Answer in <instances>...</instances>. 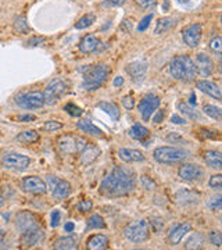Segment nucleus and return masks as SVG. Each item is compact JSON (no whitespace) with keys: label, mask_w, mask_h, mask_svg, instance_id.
I'll list each match as a JSON object with an SVG mask.
<instances>
[{"label":"nucleus","mask_w":222,"mask_h":250,"mask_svg":"<svg viewBox=\"0 0 222 250\" xmlns=\"http://www.w3.org/2000/svg\"><path fill=\"white\" fill-rule=\"evenodd\" d=\"M210 49H211V52H214L215 54H221L222 39L220 38V36H215L213 41L210 42Z\"/></svg>","instance_id":"41"},{"label":"nucleus","mask_w":222,"mask_h":250,"mask_svg":"<svg viewBox=\"0 0 222 250\" xmlns=\"http://www.w3.org/2000/svg\"><path fill=\"white\" fill-rule=\"evenodd\" d=\"M99 39L96 35H86L82 38L80 42V50L82 53H92L95 50H98Z\"/></svg>","instance_id":"25"},{"label":"nucleus","mask_w":222,"mask_h":250,"mask_svg":"<svg viewBox=\"0 0 222 250\" xmlns=\"http://www.w3.org/2000/svg\"><path fill=\"white\" fill-rule=\"evenodd\" d=\"M203 245H204V236L202 233L193 232L186 241L185 248L186 249H200V248H203Z\"/></svg>","instance_id":"32"},{"label":"nucleus","mask_w":222,"mask_h":250,"mask_svg":"<svg viewBox=\"0 0 222 250\" xmlns=\"http://www.w3.org/2000/svg\"><path fill=\"white\" fill-rule=\"evenodd\" d=\"M99 156H100V149H99L98 146H95L92 143H86V146L81 152V163L83 166H88V164L96 160Z\"/></svg>","instance_id":"22"},{"label":"nucleus","mask_w":222,"mask_h":250,"mask_svg":"<svg viewBox=\"0 0 222 250\" xmlns=\"http://www.w3.org/2000/svg\"><path fill=\"white\" fill-rule=\"evenodd\" d=\"M178 111L183 116H186L189 120H200L202 118V114L200 111H197L195 108L192 107L189 103H185V102H179L177 104Z\"/></svg>","instance_id":"28"},{"label":"nucleus","mask_w":222,"mask_h":250,"mask_svg":"<svg viewBox=\"0 0 222 250\" xmlns=\"http://www.w3.org/2000/svg\"><path fill=\"white\" fill-rule=\"evenodd\" d=\"M171 123L172 124H178V125H185L186 124V120H183L182 117H179V116H172L171 117Z\"/></svg>","instance_id":"53"},{"label":"nucleus","mask_w":222,"mask_h":250,"mask_svg":"<svg viewBox=\"0 0 222 250\" xmlns=\"http://www.w3.org/2000/svg\"><path fill=\"white\" fill-rule=\"evenodd\" d=\"M207 206L211 208V210H215V211H220L222 208V196L221 195H217V196H213L210 200H208V203Z\"/></svg>","instance_id":"39"},{"label":"nucleus","mask_w":222,"mask_h":250,"mask_svg":"<svg viewBox=\"0 0 222 250\" xmlns=\"http://www.w3.org/2000/svg\"><path fill=\"white\" fill-rule=\"evenodd\" d=\"M156 113H157V114L154 116L153 121H154V123H161L162 118H164V113H162V111H156Z\"/></svg>","instance_id":"56"},{"label":"nucleus","mask_w":222,"mask_h":250,"mask_svg":"<svg viewBox=\"0 0 222 250\" xmlns=\"http://www.w3.org/2000/svg\"><path fill=\"white\" fill-rule=\"evenodd\" d=\"M196 71L199 72L203 77H210L214 72V62L211 60L210 56L204 53H199L195 59Z\"/></svg>","instance_id":"15"},{"label":"nucleus","mask_w":222,"mask_h":250,"mask_svg":"<svg viewBox=\"0 0 222 250\" xmlns=\"http://www.w3.org/2000/svg\"><path fill=\"white\" fill-rule=\"evenodd\" d=\"M124 235L125 238L132 243H143L149 239V235H150L149 223L144 220H138V221L129 223L125 227Z\"/></svg>","instance_id":"5"},{"label":"nucleus","mask_w":222,"mask_h":250,"mask_svg":"<svg viewBox=\"0 0 222 250\" xmlns=\"http://www.w3.org/2000/svg\"><path fill=\"white\" fill-rule=\"evenodd\" d=\"M122 106H124L126 110H132L133 106H135V100L131 95H128V96H125L122 98Z\"/></svg>","instance_id":"50"},{"label":"nucleus","mask_w":222,"mask_h":250,"mask_svg":"<svg viewBox=\"0 0 222 250\" xmlns=\"http://www.w3.org/2000/svg\"><path fill=\"white\" fill-rule=\"evenodd\" d=\"M108 246V238L103 233H96L90 236L86 242V248L89 250H103Z\"/></svg>","instance_id":"24"},{"label":"nucleus","mask_w":222,"mask_h":250,"mask_svg":"<svg viewBox=\"0 0 222 250\" xmlns=\"http://www.w3.org/2000/svg\"><path fill=\"white\" fill-rule=\"evenodd\" d=\"M88 227L90 229H103L106 228V223L103 220V217H100L99 214H93L90 218L88 220Z\"/></svg>","instance_id":"37"},{"label":"nucleus","mask_w":222,"mask_h":250,"mask_svg":"<svg viewBox=\"0 0 222 250\" xmlns=\"http://www.w3.org/2000/svg\"><path fill=\"white\" fill-rule=\"evenodd\" d=\"M107 75H108V67L106 64L89 67L88 71L83 75V83H82L83 89L86 92L99 89L106 82Z\"/></svg>","instance_id":"3"},{"label":"nucleus","mask_w":222,"mask_h":250,"mask_svg":"<svg viewBox=\"0 0 222 250\" xmlns=\"http://www.w3.org/2000/svg\"><path fill=\"white\" fill-rule=\"evenodd\" d=\"M60 221H61V213H60L59 210H53V211H52V227H53V228L59 227Z\"/></svg>","instance_id":"49"},{"label":"nucleus","mask_w":222,"mask_h":250,"mask_svg":"<svg viewBox=\"0 0 222 250\" xmlns=\"http://www.w3.org/2000/svg\"><path fill=\"white\" fill-rule=\"evenodd\" d=\"M98 107L101 108L106 114L111 117L113 120H120V117H121V111H120V107L117 106L116 103H113V102H100L98 103Z\"/></svg>","instance_id":"29"},{"label":"nucleus","mask_w":222,"mask_h":250,"mask_svg":"<svg viewBox=\"0 0 222 250\" xmlns=\"http://www.w3.org/2000/svg\"><path fill=\"white\" fill-rule=\"evenodd\" d=\"M64 110L72 117H80L82 114V110H81L78 106H75V104H72V103H68V104H65L64 106Z\"/></svg>","instance_id":"44"},{"label":"nucleus","mask_w":222,"mask_h":250,"mask_svg":"<svg viewBox=\"0 0 222 250\" xmlns=\"http://www.w3.org/2000/svg\"><path fill=\"white\" fill-rule=\"evenodd\" d=\"M3 205H4V200H3V197L0 196V207H3Z\"/></svg>","instance_id":"60"},{"label":"nucleus","mask_w":222,"mask_h":250,"mask_svg":"<svg viewBox=\"0 0 222 250\" xmlns=\"http://www.w3.org/2000/svg\"><path fill=\"white\" fill-rule=\"evenodd\" d=\"M151 20H153V14H147V16H146V17L143 18L142 21L139 22V25H138V31H139V32L146 31V29L149 28V25H150Z\"/></svg>","instance_id":"46"},{"label":"nucleus","mask_w":222,"mask_h":250,"mask_svg":"<svg viewBox=\"0 0 222 250\" xmlns=\"http://www.w3.org/2000/svg\"><path fill=\"white\" fill-rule=\"evenodd\" d=\"M141 182H142L143 188L146 189V190H153L154 188H156V182L154 181H151L149 177H146V175H142L141 177Z\"/></svg>","instance_id":"47"},{"label":"nucleus","mask_w":222,"mask_h":250,"mask_svg":"<svg viewBox=\"0 0 222 250\" xmlns=\"http://www.w3.org/2000/svg\"><path fill=\"white\" fill-rule=\"evenodd\" d=\"M203 111H204L205 116L211 117L214 120H221L222 118V110L221 107H218V106H214V104H205L204 107H203Z\"/></svg>","instance_id":"36"},{"label":"nucleus","mask_w":222,"mask_h":250,"mask_svg":"<svg viewBox=\"0 0 222 250\" xmlns=\"http://www.w3.org/2000/svg\"><path fill=\"white\" fill-rule=\"evenodd\" d=\"M190 229H192V225L189 223H182L177 225V227H174L168 233V242L172 246L179 245V242L183 239V236L186 233L190 232Z\"/></svg>","instance_id":"18"},{"label":"nucleus","mask_w":222,"mask_h":250,"mask_svg":"<svg viewBox=\"0 0 222 250\" xmlns=\"http://www.w3.org/2000/svg\"><path fill=\"white\" fill-rule=\"evenodd\" d=\"M3 241H4V231L0 229V245H3Z\"/></svg>","instance_id":"58"},{"label":"nucleus","mask_w":222,"mask_h":250,"mask_svg":"<svg viewBox=\"0 0 222 250\" xmlns=\"http://www.w3.org/2000/svg\"><path fill=\"white\" fill-rule=\"evenodd\" d=\"M21 188L32 195H44L47 192V185L39 177H25L21 182Z\"/></svg>","instance_id":"11"},{"label":"nucleus","mask_w":222,"mask_h":250,"mask_svg":"<svg viewBox=\"0 0 222 250\" xmlns=\"http://www.w3.org/2000/svg\"><path fill=\"white\" fill-rule=\"evenodd\" d=\"M13 120H16L18 123H32V121H35L36 117L34 114H22V116L13 117Z\"/></svg>","instance_id":"48"},{"label":"nucleus","mask_w":222,"mask_h":250,"mask_svg":"<svg viewBox=\"0 0 222 250\" xmlns=\"http://www.w3.org/2000/svg\"><path fill=\"white\" fill-rule=\"evenodd\" d=\"M43 42H44V38H42V36H35V38H31V39L28 41L27 45L38 46L39 43H43Z\"/></svg>","instance_id":"52"},{"label":"nucleus","mask_w":222,"mask_h":250,"mask_svg":"<svg viewBox=\"0 0 222 250\" xmlns=\"http://www.w3.org/2000/svg\"><path fill=\"white\" fill-rule=\"evenodd\" d=\"M182 39L187 46L196 47L202 39V25L200 24H190L182 29Z\"/></svg>","instance_id":"13"},{"label":"nucleus","mask_w":222,"mask_h":250,"mask_svg":"<svg viewBox=\"0 0 222 250\" xmlns=\"http://www.w3.org/2000/svg\"><path fill=\"white\" fill-rule=\"evenodd\" d=\"M210 242H211V245H214L215 248H221L222 246V236L221 233L217 232V231H213V232H210Z\"/></svg>","instance_id":"45"},{"label":"nucleus","mask_w":222,"mask_h":250,"mask_svg":"<svg viewBox=\"0 0 222 250\" xmlns=\"http://www.w3.org/2000/svg\"><path fill=\"white\" fill-rule=\"evenodd\" d=\"M62 128V124L60 121H47L44 123L43 129L46 132H54V131H60Z\"/></svg>","instance_id":"40"},{"label":"nucleus","mask_w":222,"mask_h":250,"mask_svg":"<svg viewBox=\"0 0 222 250\" xmlns=\"http://www.w3.org/2000/svg\"><path fill=\"white\" fill-rule=\"evenodd\" d=\"M136 184L135 172L124 167H116L100 184V193L108 197L128 195Z\"/></svg>","instance_id":"1"},{"label":"nucleus","mask_w":222,"mask_h":250,"mask_svg":"<svg viewBox=\"0 0 222 250\" xmlns=\"http://www.w3.org/2000/svg\"><path fill=\"white\" fill-rule=\"evenodd\" d=\"M52 189H53V196L57 200H62L71 195V185H70V182H67L64 179H57Z\"/></svg>","instance_id":"23"},{"label":"nucleus","mask_w":222,"mask_h":250,"mask_svg":"<svg viewBox=\"0 0 222 250\" xmlns=\"http://www.w3.org/2000/svg\"><path fill=\"white\" fill-rule=\"evenodd\" d=\"M160 107V99L157 98L156 95H153V93H149V95H146L144 98L141 100V103H139V113H141V116L144 121H147V120H150V117L156 113V110Z\"/></svg>","instance_id":"9"},{"label":"nucleus","mask_w":222,"mask_h":250,"mask_svg":"<svg viewBox=\"0 0 222 250\" xmlns=\"http://www.w3.org/2000/svg\"><path fill=\"white\" fill-rule=\"evenodd\" d=\"M124 82L125 81L122 77H117V78H114V81H113V85L118 88V86H122V85H124Z\"/></svg>","instance_id":"55"},{"label":"nucleus","mask_w":222,"mask_h":250,"mask_svg":"<svg viewBox=\"0 0 222 250\" xmlns=\"http://www.w3.org/2000/svg\"><path fill=\"white\" fill-rule=\"evenodd\" d=\"M178 175H179V178L187 181V182H197V181H202L204 171L202 170L197 164L187 163V164H183L179 167Z\"/></svg>","instance_id":"10"},{"label":"nucleus","mask_w":222,"mask_h":250,"mask_svg":"<svg viewBox=\"0 0 222 250\" xmlns=\"http://www.w3.org/2000/svg\"><path fill=\"white\" fill-rule=\"evenodd\" d=\"M179 3H182V4H187L189 3V0H178Z\"/></svg>","instance_id":"59"},{"label":"nucleus","mask_w":222,"mask_h":250,"mask_svg":"<svg viewBox=\"0 0 222 250\" xmlns=\"http://www.w3.org/2000/svg\"><path fill=\"white\" fill-rule=\"evenodd\" d=\"M43 231L40 229L39 225L34 227V228H29L27 231L21 232V243L25 248H32L43 239Z\"/></svg>","instance_id":"14"},{"label":"nucleus","mask_w":222,"mask_h":250,"mask_svg":"<svg viewBox=\"0 0 222 250\" xmlns=\"http://www.w3.org/2000/svg\"><path fill=\"white\" fill-rule=\"evenodd\" d=\"M77 208L81 213H88V211H90L93 208V202L90 199H85V200H82V202L78 203Z\"/></svg>","instance_id":"42"},{"label":"nucleus","mask_w":222,"mask_h":250,"mask_svg":"<svg viewBox=\"0 0 222 250\" xmlns=\"http://www.w3.org/2000/svg\"><path fill=\"white\" fill-rule=\"evenodd\" d=\"M208 185L210 188H213V189H217V190H220L222 188V175L221 174H217V175H213L210 181H208Z\"/></svg>","instance_id":"43"},{"label":"nucleus","mask_w":222,"mask_h":250,"mask_svg":"<svg viewBox=\"0 0 222 250\" xmlns=\"http://www.w3.org/2000/svg\"><path fill=\"white\" fill-rule=\"evenodd\" d=\"M18 142L24 143V145H31V143H35L39 141V134L34 131V129H29V131H24L21 134L17 135Z\"/></svg>","instance_id":"34"},{"label":"nucleus","mask_w":222,"mask_h":250,"mask_svg":"<svg viewBox=\"0 0 222 250\" xmlns=\"http://www.w3.org/2000/svg\"><path fill=\"white\" fill-rule=\"evenodd\" d=\"M189 156V153L179 147H172V146H161L154 149L153 157L154 160L159 161L161 164H178L185 161Z\"/></svg>","instance_id":"4"},{"label":"nucleus","mask_w":222,"mask_h":250,"mask_svg":"<svg viewBox=\"0 0 222 250\" xmlns=\"http://www.w3.org/2000/svg\"><path fill=\"white\" fill-rule=\"evenodd\" d=\"M86 146V142L82 138H72V136H62L59 141V149L62 153L82 152Z\"/></svg>","instance_id":"12"},{"label":"nucleus","mask_w":222,"mask_h":250,"mask_svg":"<svg viewBox=\"0 0 222 250\" xmlns=\"http://www.w3.org/2000/svg\"><path fill=\"white\" fill-rule=\"evenodd\" d=\"M16 225H17L18 231L20 232H24L29 228H34L38 227L39 224L36 221V217L29 211H20L16 217Z\"/></svg>","instance_id":"16"},{"label":"nucleus","mask_w":222,"mask_h":250,"mask_svg":"<svg viewBox=\"0 0 222 250\" xmlns=\"http://www.w3.org/2000/svg\"><path fill=\"white\" fill-rule=\"evenodd\" d=\"M141 6H143V7H150V6H153L157 0H136Z\"/></svg>","instance_id":"54"},{"label":"nucleus","mask_w":222,"mask_h":250,"mask_svg":"<svg viewBox=\"0 0 222 250\" xmlns=\"http://www.w3.org/2000/svg\"><path fill=\"white\" fill-rule=\"evenodd\" d=\"M53 248L57 250H74L78 248V239L75 236H62L54 242Z\"/></svg>","instance_id":"27"},{"label":"nucleus","mask_w":222,"mask_h":250,"mask_svg":"<svg viewBox=\"0 0 222 250\" xmlns=\"http://www.w3.org/2000/svg\"><path fill=\"white\" fill-rule=\"evenodd\" d=\"M95 21H96V16H95L93 13L85 14L83 17H81L80 20H78V22L75 24V28H77V29H85V28L90 27Z\"/></svg>","instance_id":"35"},{"label":"nucleus","mask_w":222,"mask_h":250,"mask_svg":"<svg viewBox=\"0 0 222 250\" xmlns=\"http://www.w3.org/2000/svg\"><path fill=\"white\" fill-rule=\"evenodd\" d=\"M204 161L208 167L214 170H221L222 168V153L217 150H207L204 153Z\"/></svg>","instance_id":"26"},{"label":"nucleus","mask_w":222,"mask_h":250,"mask_svg":"<svg viewBox=\"0 0 222 250\" xmlns=\"http://www.w3.org/2000/svg\"><path fill=\"white\" fill-rule=\"evenodd\" d=\"M13 28L17 31L18 34H27L28 31H29V25H28L27 20H25V17H22V16H20V17L14 20Z\"/></svg>","instance_id":"38"},{"label":"nucleus","mask_w":222,"mask_h":250,"mask_svg":"<svg viewBox=\"0 0 222 250\" xmlns=\"http://www.w3.org/2000/svg\"><path fill=\"white\" fill-rule=\"evenodd\" d=\"M1 164L4 168L7 170H14V171H24L27 170L31 164V159L25 156V154H21V153L10 152L6 153L3 157H1Z\"/></svg>","instance_id":"7"},{"label":"nucleus","mask_w":222,"mask_h":250,"mask_svg":"<svg viewBox=\"0 0 222 250\" xmlns=\"http://www.w3.org/2000/svg\"><path fill=\"white\" fill-rule=\"evenodd\" d=\"M77 126L80 128L82 132H85V134L89 135H93V136H101L103 132H101V129L98 128L96 125H93L89 120H81L77 123Z\"/></svg>","instance_id":"31"},{"label":"nucleus","mask_w":222,"mask_h":250,"mask_svg":"<svg viewBox=\"0 0 222 250\" xmlns=\"http://www.w3.org/2000/svg\"><path fill=\"white\" fill-rule=\"evenodd\" d=\"M124 3L125 0H106V1L101 3V6L103 7H116V6H121Z\"/></svg>","instance_id":"51"},{"label":"nucleus","mask_w":222,"mask_h":250,"mask_svg":"<svg viewBox=\"0 0 222 250\" xmlns=\"http://www.w3.org/2000/svg\"><path fill=\"white\" fill-rule=\"evenodd\" d=\"M65 90H67V85L61 80H53L52 82H49V85L46 86L43 92L44 104L47 106L56 104L65 93Z\"/></svg>","instance_id":"8"},{"label":"nucleus","mask_w":222,"mask_h":250,"mask_svg":"<svg viewBox=\"0 0 222 250\" xmlns=\"http://www.w3.org/2000/svg\"><path fill=\"white\" fill-rule=\"evenodd\" d=\"M118 157L124 163H141L144 160V154L138 149H128V147H121L118 149Z\"/></svg>","instance_id":"20"},{"label":"nucleus","mask_w":222,"mask_h":250,"mask_svg":"<svg viewBox=\"0 0 222 250\" xmlns=\"http://www.w3.org/2000/svg\"><path fill=\"white\" fill-rule=\"evenodd\" d=\"M196 86H197V89H200L203 93L211 96V98L217 99V100H221L222 99V93L220 86L217 83L211 82V81H199Z\"/></svg>","instance_id":"21"},{"label":"nucleus","mask_w":222,"mask_h":250,"mask_svg":"<svg viewBox=\"0 0 222 250\" xmlns=\"http://www.w3.org/2000/svg\"><path fill=\"white\" fill-rule=\"evenodd\" d=\"M175 197L177 203L181 206H193L200 200V195L192 189H181L177 192Z\"/></svg>","instance_id":"19"},{"label":"nucleus","mask_w":222,"mask_h":250,"mask_svg":"<svg viewBox=\"0 0 222 250\" xmlns=\"http://www.w3.org/2000/svg\"><path fill=\"white\" fill-rule=\"evenodd\" d=\"M14 102H16V104L20 108H24V110H36V108L43 107V92L32 90V92H25V93H18L16 99H14Z\"/></svg>","instance_id":"6"},{"label":"nucleus","mask_w":222,"mask_h":250,"mask_svg":"<svg viewBox=\"0 0 222 250\" xmlns=\"http://www.w3.org/2000/svg\"><path fill=\"white\" fill-rule=\"evenodd\" d=\"M149 134H150L149 129L146 126H143L142 124H135L129 129V136L133 138V139H136V141H142L144 138H147Z\"/></svg>","instance_id":"33"},{"label":"nucleus","mask_w":222,"mask_h":250,"mask_svg":"<svg viewBox=\"0 0 222 250\" xmlns=\"http://www.w3.org/2000/svg\"><path fill=\"white\" fill-rule=\"evenodd\" d=\"M64 229H65L67 232H72V231H74V223H67V224H65Z\"/></svg>","instance_id":"57"},{"label":"nucleus","mask_w":222,"mask_h":250,"mask_svg":"<svg viewBox=\"0 0 222 250\" xmlns=\"http://www.w3.org/2000/svg\"><path fill=\"white\" fill-rule=\"evenodd\" d=\"M175 18L172 17H164L160 18L156 24V28H154V34L156 35H161V34H165L167 31H169L171 28L175 25Z\"/></svg>","instance_id":"30"},{"label":"nucleus","mask_w":222,"mask_h":250,"mask_svg":"<svg viewBox=\"0 0 222 250\" xmlns=\"http://www.w3.org/2000/svg\"><path fill=\"white\" fill-rule=\"evenodd\" d=\"M169 72L172 78L178 81H193L197 75L196 65L189 56H178L169 64Z\"/></svg>","instance_id":"2"},{"label":"nucleus","mask_w":222,"mask_h":250,"mask_svg":"<svg viewBox=\"0 0 222 250\" xmlns=\"http://www.w3.org/2000/svg\"><path fill=\"white\" fill-rule=\"evenodd\" d=\"M126 72L135 82H142L147 72V64L144 62H133L126 65Z\"/></svg>","instance_id":"17"}]
</instances>
